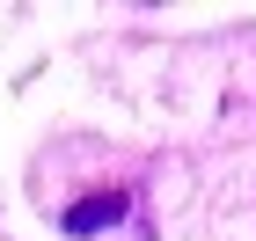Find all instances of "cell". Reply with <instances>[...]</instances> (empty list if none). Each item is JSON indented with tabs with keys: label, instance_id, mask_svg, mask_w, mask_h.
I'll use <instances>...</instances> for the list:
<instances>
[{
	"label": "cell",
	"instance_id": "6da1fadb",
	"mask_svg": "<svg viewBox=\"0 0 256 241\" xmlns=\"http://www.w3.org/2000/svg\"><path fill=\"white\" fill-rule=\"evenodd\" d=\"M124 212H132V198L110 183V190H88V198H74L59 227H66V234H102V227H110V220H124Z\"/></svg>",
	"mask_w": 256,
	"mask_h": 241
}]
</instances>
